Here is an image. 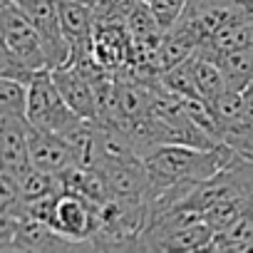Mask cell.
Returning a JSON list of instances; mask_svg holds the SVG:
<instances>
[{
	"instance_id": "obj_1",
	"label": "cell",
	"mask_w": 253,
	"mask_h": 253,
	"mask_svg": "<svg viewBox=\"0 0 253 253\" xmlns=\"http://www.w3.org/2000/svg\"><path fill=\"white\" fill-rule=\"evenodd\" d=\"M233 149L218 147H191V144H162L144 162L152 189H167L176 184H201L211 179L228 159Z\"/></svg>"
},
{
	"instance_id": "obj_2",
	"label": "cell",
	"mask_w": 253,
	"mask_h": 253,
	"mask_svg": "<svg viewBox=\"0 0 253 253\" xmlns=\"http://www.w3.org/2000/svg\"><path fill=\"white\" fill-rule=\"evenodd\" d=\"M25 117H28L30 126L55 132L60 137L72 134L82 124V117L65 102V97L60 94V89L52 80V70H47V67L38 70L28 82Z\"/></svg>"
},
{
	"instance_id": "obj_3",
	"label": "cell",
	"mask_w": 253,
	"mask_h": 253,
	"mask_svg": "<svg viewBox=\"0 0 253 253\" xmlns=\"http://www.w3.org/2000/svg\"><path fill=\"white\" fill-rule=\"evenodd\" d=\"M0 38L13 50V55L33 72L47 67L42 40L15 0H0Z\"/></svg>"
},
{
	"instance_id": "obj_4",
	"label": "cell",
	"mask_w": 253,
	"mask_h": 253,
	"mask_svg": "<svg viewBox=\"0 0 253 253\" xmlns=\"http://www.w3.org/2000/svg\"><path fill=\"white\" fill-rule=\"evenodd\" d=\"M23 8V13L30 18V23L35 25L42 47H45V57H47V67H62L70 62V45L62 35L60 28V15H57V0H15Z\"/></svg>"
},
{
	"instance_id": "obj_5",
	"label": "cell",
	"mask_w": 253,
	"mask_h": 253,
	"mask_svg": "<svg viewBox=\"0 0 253 253\" xmlns=\"http://www.w3.org/2000/svg\"><path fill=\"white\" fill-rule=\"evenodd\" d=\"M50 223L60 233H65L67 238L87 243L89 251H92L89 238L97 231V206L92 201H87L84 196L72 194V191H60V196L55 201V209H52Z\"/></svg>"
},
{
	"instance_id": "obj_6",
	"label": "cell",
	"mask_w": 253,
	"mask_h": 253,
	"mask_svg": "<svg viewBox=\"0 0 253 253\" xmlns=\"http://www.w3.org/2000/svg\"><path fill=\"white\" fill-rule=\"evenodd\" d=\"M28 132L30 122L23 112L0 114V162H3V171H10L13 176H20L33 167Z\"/></svg>"
},
{
	"instance_id": "obj_7",
	"label": "cell",
	"mask_w": 253,
	"mask_h": 253,
	"mask_svg": "<svg viewBox=\"0 0 253 253\" xmlns=\"http://www.w3.org/2000/svg\"><path fill=\"white\" fill-rule=\"evenodd\" d=\"M28 147H30V164L35 169L50 171V174H62L75 164V152L70 142L55 132H45L38 126H30L28 132Z\"/></svg>"
},
{
	"instance_id": "obj_8",
	"label": "cell",
	"mask_w": 253,
	"mask_h": 253,
	"mask_svg": "<svg viewBox=\"0 0 253 253\" xmlns=\"http://www.w3.org/2000/svg\"><path fill=\"white\" fill-rule=\"evenodd\" d=\"M57 15L62 35L70 45V57L84 50H92V35L97 25L94 8L82 0H57Z\"/></svg>"
},
{
	"instance_id": "obj_9",
	"label": "cell",
	"mask_w": 253,
	"mask_h": 253,
	"mask_svg": "<svg viewBox=\"0 0 253 253\" xmlns=\"http://www.w3.org/2000/svg\"><path fill=\"white\" fill-rule=\"evenodd\" d=\"M13 251H89V246L67 238L47 221L23 218L13 241Z\"/></svg>"
},
{
	"instance_id": "obj_10",
	"label": "cell",
	"mask_w": 253,
	"mask_h": 253,
	"mask_svg": "<svg viewBox=\"0 0 253 253\" xmlns=\"http://www.w3.org/2000/svg\"><path fill=\"white\" fill-rule=\"evenodd\" d=\"M52 80L65 97V102L82 117V119H94L97 117V97H94V84L72 65H62L52 70Z\"/></svg>"
},
{
	"instance_id": "obj_11",
	"label": "cell",
	"mask_w": 253,
	"mask_h": 253,
	"mask_svg": "<svg viewBox=\"0 0 253 253\" xmlns=\"http://www.w3.org/2000/svg\"><path fill=\"white\" fill-rule=\"evenodd\" d=\"M102 171L109 186V196L122 199V201H147L152 191V181L142 159L126 162L112 169H102Z\"/></svg>"
},
{
	"instance_id": "obj_12",
	"label": "cell",
	"mask_w": 253,
	"mask_h": 253,
	"mask_svg": "<svg viewBox=\"0 0 253 253\" xmlns=\"http://www.w3.org/2000/svg\"><path fill=\"white\" fill-rule=\"evenodd\" d=\"M211 60H216V65L221 67L226 77V87L231 92H243L246 87L253 84V45L216 52L211 55Z\"/></svg>"
},
{
	"instance_id": "obj_13",
	"label": "cell",
	"mask_w": 253,
	"mask_h": 253,
	"mask_svg": "<svg viewBox=\"0 0 253 253\" xmlns=\"http://www.w3.org/2000/svg\"><path fill=\"white\" fill-rule=\"evenodd\" d=\"M213 226L201 216L189 223H181L171 233H167L159 243L157 251H206L211 238H213Z\"/></svg>"
},
{
	"instance_id": "obj_14",
	"label": "cell",
	"mask_w": 253,
	"mask_h": 253,
	"mask_svg": "<svg viewBox=\"0 0 253 253\" xmlns=\"http://www.w3.org/2000/svg\"><path fill=\"white\" fill-rule=\"evenodd\" d=\"M189 65H191V75H194L199 97H204L206 102H216L228 89L226 87V77H223L221 67L216 65V60H211V57H206L201 52H194L189 57Z\"/></svg>"
},
{
	"instance_id": "obj_15",
	"label": "cell",
	"mask_w": 253,
	"mask_h": 253,
	"mask_svg": "<svg viewBox=\"0 0 253 253\" xmlns=\"http://www.w3.org/2000/svg\"><path fill=\"white\" fill-rule=\"evenodd\" d=\"M206 251H253V213L246 209L231 226L216 231Z\"/></svg>"
},
{
	"instance_id": "obj_16",
	"label": "cell",
	"mask_w": 253,
	"mask_h": 253,
	"mask_svg": "<svg viewBox=\"0 0 253 253\" xmlns=\"http://www.w3.org/2000/svg\"><path fill=\"white\" fill-rule=\"evenodd\" d=\"M15 179H18V186H20L23 204L62 191V184H60L57 174H50V171H42V169H35V167H30L28 171H23Z\"/></svg>"
},
{
	"instance_id": "obj_17",
	"label": "cell",
	"mask_w": 253,
	"mask_h": 253,
	"mask_svg": "<svg viewBox=\"0 0 253 253\" xmlns=\"http://www.w3.org/2000/svg\"><path fill=\"white\" fill-rule=\"evenodd\" d=\"M159 82H162L164 89H169V92H174L179 97H199V89H196V82H194L189 60H184V62L164 70L162 77H159Z\"/></svg>"
},
{
	"instance_id": "obj_18",
	"label": "cell",
	"mask_w": 253,
	"mask_h": 253,
	"mask_svg": "<svg viewBox=\"0 0 253 253\" xmlns=\"http://www.w3.org/2000/svg\"><path fill=\"white\" fill-rule=\"evenodd\" d=\"M144 3L164 33L171 30L184 18V13L189 8V0H144Z\"/></svg>"
},
{
	"instance_id": "obj_19",
	"label": "cell",
	"mask_w": 253,
	"mask_h": 253,
	"mask_svg": "<svg viewBox=\"0 0 253 253\" xmlns=\"http://www.w3.org/2000/svg\"><path fill=\"white\" fill-rule=\"evenodd\" d=\"M25 94H28L25 82L0 77V114H8V112H23L25 114Z\"/></svg>"
},
{
	"instance_id": "obj_20",
	"label": "cell",
	"mask_w": 253,
	"mask_h": 253,
	"mask_svg": "<svg viewBox=\"0 0 253 253\" xmlns=\"http://www.w3.org/2000/svg\"><path fill=\"white\" fill-rule=\"evenodd\" d=\"M0 211H13L23 216V196H20L18 179L3 169H0Z\"/></svg>"
},
{
	"instance_id": "obj_21",
	"label": "cell",
	"mask_w": 253,
	"mask_h": 253,
	"mask_svg": "<svg viewBox=\"0 0 253 253\" xmlns=\"http://www.w3.org/2000/svg\"><path fill=\"white\" fill-rule=\"evenodd\" d=\"M35 72L30 70V67H25L15 55H13V50L5 45V40L0 38V77H10V80H18V82H30V77H33Z\"/></svg>"
},
{
	"instance_id": "obj_22",
	"label": "cell",
	"mask_w": 253,
	"mask_h": 253,
	"mask_svg": "<svg viewBox=\"0 0 253 253\" xmlns=\"http://www.w3.org/2000/svg\"><path fill=\"white\" fill-rule=\"evenodd\" d=\"M0 169H3V162H0Z\"/></svg>"
},
{
	"instance_id": "obj_23",
	"label": "cell",
	"mask_w": 253,
	"mask_h": 253,
	"mask_svg": "<svg viewBox=\"0 0 253 253\" xmlns=\"http://www.w3.org/2000/svg\"><path fill=\"white\" fill-rule=\"evenodd\" d=\"M189 3H194V0H189Z\"/></svg>"
}]
</instances>
